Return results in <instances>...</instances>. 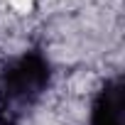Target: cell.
Masks as SVG:
<instances>
[{
    "mask_svg": "<svg viewBox=\"0 0 125 125\" xmlns=\"http://www.w3.org/2000/svg\"><path fill=\"white\" fill-rule=\"evenodd\" d=\"M52 66L44 52L30 49L10 59L0 71V110L17 120L49 88Z\"/></svg>",
    "mask_w": 125,
    "mask_h": 125,
    "instance_id": "1",
    "label": "cell"
},
{
    "mask_svg": "<svg viewBox=\"0 0 125 125\" xmlns=\"http://www.w3.org/2000/svg\"><path fill=\"white\" fill-rule=\"evenodd\" d=\"M0 125H15V118H10L8 113L0 110Z\"/></svg>",
    "mask_w": 125,
    "mask_h": 125,
    "instance_id": "3",
    "label": "cell"
},
{
    "mask_svg": "<svg viewBox=\"0 0 125 125\" xmlns=\"http://www.w3.org/2000/svg\"><path fill=\"white\" fill-rule=\"evenodd\" d=\"M88 125H125V83L123 76L108 79L91 105Z\"/></svg>",
    "mask_w": 125,
    "mask_h": 125,
    "instance_id": "2",
    "label": "cell"
}]
</instances>
